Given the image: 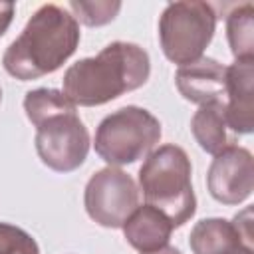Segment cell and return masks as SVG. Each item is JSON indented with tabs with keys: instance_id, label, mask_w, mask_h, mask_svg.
<instances>
[{
	"instance_id": "17",
	"label": "cell",
	"mask_w": 254,
	"mask_h": 254,
	"mask_svg": "<svg viewBox=\"0 0 254 254\" xmlns=\"http://www.w3.org/2000/svg\"><path fill=\"white\" fill-rule=\"evenodd\" d=\"M0 254H40V246L20 226L0 222Z\"/></svg>"
},
{
	"instance_id": "18",
	"label": "cell",
	"mask_w": 254,
	"mask_h": 254,
	"mask_svg": "<svg viewBox=\"0 0 254 254\" xmlns=\"http://www.w3.org/2000/svg\"><path fill=\"white\" fill-rule=\"evenodd\" d=\"M14 10H16L14 4H10V2H0V38L6 34L8 26L12 24Z\"/></svg>"
},
{
	"instance_id": "3",
	"label": "cell",
	"mask_w": 254,
	"mask_h": 254,
	"mask_svg": "<svg viewBox=\"0 0 254 254\" xmlns=\"http://www.w3.org/2000/svg\"><path fill=\"white\" fill-rule=\"evenodd\" d=\"M190 159L179 145L167 143L151 151L139 169V187L145 204L161 210L175 228L196 212V196L190 183Z\"/></svg>"
},
{
	"instance_id": "4",
	"label": "cell",
	"mask_w": 254,
	"mask_h": 254,
	"mask_svg": "<svg viewBox=\"0 0 254 254\" xmlns=\"http://www.w3.org/2000/svg\"><path fill=\"white\" fill-rule=\"evenodd\" d=\"M159 119L137 105L109 113L95 131V153L109 167L131 165L147 157L161 139Z\"/></svg>"
},
{
	"instance_id": "20",
	"label": "cell",
	"mask_w": 254,
	"mask_h": 254,
	"mask_svg": "<svg viewBox=\"0 0 254 254\" xmlns=\"http://www.w3.org/2000/svg\"><path fill=\"white\" fill-rule=\"evenodd\" d=\"M238 254H254V250H252V248H244V250H240Z\"/></svg>"
},
{
	"instance_id": "9",
	"label": "cell",
	"mask_w": 254,
	"mask_h": 254,
	"mask_svg": "<svg viewBox=\"0 0 254 254\" xmlns=\"http://www.w3.org/2000/svg\"><path fill=\"white\" fill-rule=\"evenodd\" d=\"M252 210L236 214L234 220L226 218H202L189 236L192 254H238L244 248H252Z\"/></svg>"
},
{
	"instance_id": "1",
	"label": "cell",
	"mask_w": 254,
	"mask_h": 254,
	"mask_svg": "<svg viewBox=\"0 0 254 254\" xmlns=\"http://www.w3.org/2000/svg\"><path fill=\"white\" fill-rule=\"evenodd\" d=\"M149 54L131 42H111L95 58H83L64 73V93L73 105H103L149 79Z\"/></svg>"
},
{
	"instance_id": "16",
	"label": "cell",
	"mask_w": 254,
	"mask_h": 254,
	"mask_svg": "<svg viewBox=\"0 0 254 254\" xmlns=\"http://www.w3.org/2000/svg\"><path fill=\"white\" fill-rule=\"evenodd\" d=\"M69 8L73 10V18H79L85 26H103L111 22L121 10V2H77L71 0Z\"/></svg>"
},
{
	"instance_id": "10",
	"label": "cell",
	"mask_w": 254,
	"mask_h": 254,
	"mask_svg": "<svg viewBox=\"0 0 254 254\" xmlns=\"http://www.w3.org/2000/svg\"><path fill=\"white\" fill-rule=\"evenodd\" d=\"M226 127L238 135L254 129V60L234 62L226 67L224 87Z\"/></svg>"
},
{
	"instance_id": "7",
	"label": "cell",
	"mask_w": 254,
	"mask_h": 254,
	"mask_svg": "<svg viewBox=\"0 0 254 254\" xmlns=\"http://www.w3.org/2000/svg\"><path fill=\"white\" fill-rule=\"evenodd\" d=\"M83 206L87 216L105 228H121L139 206V189L131 175L117 167L99 169L85 185Z\"/></svg>"
},
{
	"instance_id": "11",
	"label": "cell",
	"mask_w": 254,
	"mask_h": 254,
	"mask_svg": "<svg viewBox=\"0 0 254 254\" xmlns=\"http://www.w3.org/2000/svg\"><path fill=\"white\" fill-rule=\"evenodd\" d=\"M179 93L192 103L204 105L210 101H224L226 65L212 58H198L192 64L181 65L175 75Z\"/></svg>"
},
{
	"instance_id": "5",
	"label": "cell",
	"mask_w": 254,
	"mask_h": 254,
	"mask_svg": "<svg viewBox=\"0 0 254 254\" xmlns=\"http://www.w3.org/2000/svg\"><path fill=\"white\" fill-rule=\"evenodd\" d=\"M216 30V12L206 2H171L159 18V42L165 58L187 65L202 58Z\"/></svg>"
},
{
	"instance_id": "21",
	"label": "cell",
	"mask_w": 254,
	"mask_h": 254,
	"mask_svg": "<svg viewBox=\"0 0 254 254\" xmlns=\"http://www.w3.org/2000/svg\"><path fill=\"white\" fill-rule=\"evenodd\" d=\"M0 101H2V89H0Z\"/></svg>"
},
{
	"instance_id": "12",
	"label": "cell",
	"mask_w": 254,
	"mask_h": 254,
	"mask_svg": "<svg viewBox=\"0 0 254 254\" xmlns=\"http://www.w3.org/2000/svg\"><path fill=\"white\" fill-rule=\"evenodd\" d=\"M121 228L125 240L141 254L167 246L171 240V232L175 230L171 220L151 204L137 206Z\"/></svg>"
},
{
	"instance_id": "14",
	"label": "cell",
	"mask_w": 254,
	"mask_h": 254,
	"mask_svg": "<svg viewBox=\"0 0 254 254\" xmlns=\"http://www.w3.org/2000/svg\"><path fill=\"white\" fill-rule=\"evenodd\" d=\"M254 8L252 4L236 6L226 16V36L236 62L254 60Z\"/></svg>"
},
{
	"instance_id": "13",
	"label": "cell",
	"mask_w": 254,
	"mask_h": 254,
	"mask_svg": "<svg viewBox=\"0 0 254 254\" xmlns=\"http://www.w3.org/2000/svg\"><path fill=\"white\" fill-rule=\"evenodd\" d=\"M190 131L202 151L218 155L234 141L228 137V127L224 119V101H210L196 109L190 119Z\"/></svg>"
},
{
	"instance_id": "15",
	"label": "cell",
	"mask_w": 254,
	"mask_h": 254,
	"mask_svg": "<svg viewBox=\"0 0 254 254\" xmlns=\"http://www.w3.org/2000/svg\"><path fill=\"white\" fill-rule=\"evenodd\" d=\"M73 109H75V105L67 99V95L64 91L52 89V87L32 89L24 97V111L34 127H38L48 117H54L64 111H73Z\"/></svg>"
},
{
	"instance_id": "8",
	"label": "cell",
	"mask_w": 254,
	"mask_h": 254,
	"mask_svg": "<svg viewBox=\"0 0 254 254\" xmlns=\"http://www.w3.org/2000/svg\"><path fill=\"white\" fill-rule=\"evenodd\" d=\"M206 187L214 200L222 204L244 202L254 189V159L252 153L238 145H228L214 155L208 173Z\"/></svg>"
},
{
	"instance_id": "6",
	"label": "cell",
	"mask_w": 254,
	"mask_h": 254,
	"mask_svg": "<svg viewBox=\"0 0 254 254\" xmlns=\"http://www.w3.org/2000/svg\"><path fill=\"white\" fill-rule=\"evenodd\" d=\"M34 141L42 163L58 173L75 171L89 153V133L75 109L44 119Z\"/></svg>"
},
{
	"instance_id": "19",
	"label": "cell",
	"mask_w": 254,
	"mask_h": 254,
	"mask_svg": "<svg viewBox=\"0 0 254 254\" xmlns=\"http://www.w3.org/2000/svg\"><path fill=\"white\" fill-rule=\"evenodd\" d=\"M145 254H183L179 248H175V246H163V248H159V250H153V252H145Z\"/></svg>"
},
{
	"instance_id": "2",
	"label": "cell",
	"mask_w": 254,
	"mask_h": 254,
	"mask_svg": "<svg viewBox=\"0 0 254 254\" xmlns=\"http://www.w3.org/2000/svg\"><path fill=\"white\" fill-rule=\"evenodd\" d=\"M77 44L79 24L73 14L58 4H44L6 48L2 65L20 81L38 79L60 69L73 56Z\"/></svg>"
}]
</instances>
